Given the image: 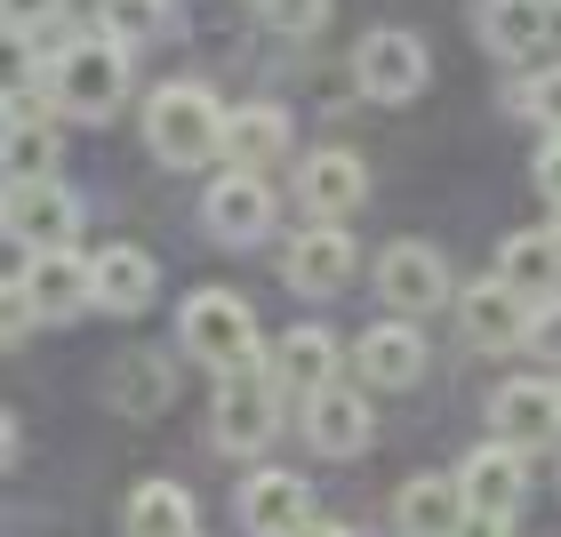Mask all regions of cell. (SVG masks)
I'll use <instances>...</instances> for the list:
<instances>
[{"mask_svg":"<svg viewBox=\"0 0 561 537\" xmlns=\"http://www.w3.org/2000/svg\"><path fill=\"white\" fill-rule=\"evenodd\" d=\"M145 145H152V161H161V169H201V161H217V152H225V113H217V96L201 89V81L152 89V105H145Z\"/></svg>","mask_w":561,"mask_h":537,"instance_id":"1","label":"cell"},{"mask_svg":"<svg viewBox=\"0 0 561 537\" xmlns=\"http://www.w3.org/2000/svg\"><path fill=\"white\" fill-rule=\"evenodd\" d=\"M41 81H48V96H57V113H72V121H105L121 96H129V48L121 41H105V33H81V41H65L57 57L41 65Z\"/></svg>","mask_w":561,"mask_h":537,"instance_id":"2","label":"cell"},{"mask_svg":"<svg viewBox=\"0 0 561 537\" xmlns=\"http://www.w3.org/2000/svg\"><path fill=\"white\" fill-rule=\"evenodd\" d=\"M176 345H185L193 362H209L217 377L257 369V313H249V297H233V289H193L185 313H176Z\"/></svg>","mask_w":561,"mask_h":537,"instance_id":"3","label":"cell"},{"mask_svg":"<svg viewBox=\"0 0 561 537\" xmlns=\"http://www.w3.org/2000/svg\"><path fill=\"white\" fill-rule=\"evenodd\" d=\"M273 425H280V386H273V369H225L217 377V393H209V442L225 457H257L273 442Z\"/></svg>","mask_w":561,"mask_h":537,"instance_id":"4","label":"cell"},{"mask_svg":"<svg viewBox=\"0 0 561 537\" xmlns=\"http://www.w3.org/2000/svg\"><path fill=\"white\" fill-rule=\"evenodd\" d=\"M457 490H466L473 522L505 529V522L522 514V498H529V457H522L514 442H481V449L457 457Z\"/></svg>","mask_w":561,"mask_h":537,"instance_id":"5","label":"cell"},{"mask_svg":"<svg viewBox=\"0 0 561 537\" xmlns=\"http://www.w3.org/2000/svg\"><path fill=\"white\" fill-rule=\"evenodd\" d=\"M425 72H433L425 65V41L417 33H393V24L353 48V89H362L369 105H410V96L425 89Z\"/></svg>","mask_w":561,"mask_h":537,"instance_id":"6","label":"cell"},{"mask_svg":"<svg viewBox=\"0 0 561 537\" xmlns=\"http://www.w3.org/2000/svg\"><path fill=\"white\" fill-rule=\"evenodd\" d=\"M529 321H538V305L522 289H505V281H473L466 297H457V329H466L473 353H522L529 345Z\"/></svg>","mask_w":561,"mask_h":537,"instance_id":"7","label":"cell"},{"mask_svg":"<svg viewBox=\"0 0 561 537\" xmlns=\"http://www.w3.org/2000/svg\"><path fill=\"white\" fill-rule=\"evenodd\" d=\"M24 305H33V321H72L96 305V258H72V249H41V258H24L16 273Z\"/></svg>","mask_w":561,"mask_h":537,"instance_id":"8","label":"cell"},{"mask_svg":"<svg viewBox=\"0 0 561 537\" xmlns=\"http://www.w3.org/2000/svg\"><path fill=\"white\" fill-rule=\"evenodd\" d=\"M297 201H305V217H313V225H345V217L369 201V169H362V152H345V145L305 152V161H297Z\"/></svg>","mask_w":561,"mask_h":537,"instance_id":"9","label":"cell"},{"mask_svg":"<svg viewBox=\"0 0 561 537\" xmlns=\"http://www.w3.org/2000/svg\"><path fill=\"white\" fill-rule=\"evenodd\" d=\"M0 225H9L16 241H33V258H41V249H72V233H81V201H72L57 176H33V185H9Z\"/></svg>","mask_w":561,"mask_h":537,"instance_id":"10","label":"cell"},{"mask_svg":"<svg viewBox=\"0 0 561 537\" xmlns=\"http://www.w3.org/2000/svg\"><path fill=\"white\" fill-rule=\"evenodd\" d=\"M377 297H386L401 321H417V313H433V305H449V265H442V249L393 241L386 258H377Z\"/></svg>","mask_w":561,"mask_h":537,"instance_id":"11","label":"cell"},{"mask_svg":"<svg viewBox=\"0 0 561 537\" xmlns=\"http://www.w3.org/2000/svg\"><path fill=\"white\" fill-rule=\"evenodd\" d=\"M490 425H497V442H514L522 457L546 449L561 433V386L553 377H505V386L490 393Z\"/></svg>","mask_w":561,"mask_h":537,"instance_id":"12","label":"cell"},{"mask_svg":"<svg viewBox=\"0 0 561 537\" xmlns=\"http://www.w3.org/2000/svg\"><path fill=\"white\" fill-rule=\"evenodd\" d=\"M201 225L225 241V249H257L273 233V193H265V176H249V169H225L209 201H201Z\"/></svg>","mask_w":561,"mask_h":537,"instance_id":"13","label":"cell"},{"mask_svg":"<svg viewBox=\"0 0 561 537\" xmlns=\"http://www.w3.org/2000/svg\"><path fill=\"white\" fill-rule=\"evenodd\" d=\"M393 522H401V537H466L473 505L457 490V473H410L393 490Z\"/></svg>","mask_w":561,"mask_h":537,"instance_id":"14","label":"cell"},{"mask_svg":"<svg viewBox=\"0 0 561 537\" xmlns=\"http://www.w3.org/2000/svg\"><path fill=\"white\" fill-rule=\"evenodd\" d=\"M280 281H289L297 297H337L353 281V233L345 225H313V233H297L280 249Z\"/></svg>","mask_w":561,"mask_h":537,"instance_id":"15","label":"cell"},{"mask_svg":"<svg viewBox=\"0 0 561 537\" xmlns=\"http://www.w3.org/2000/svg\"><path fill=\"white\" fill-rule=\"evenodd\" d=\"M369 433H377V418H369V401L345 386H321V393H305V442H313L321 457H362L369 449Z\"/></svg>","mask_w":561,"mask_h":537,"instance_id":"16","label":"cell"},{"mask_svg":"<svg viewBox=\"0 0 561 537\" xmlns=\"http://www.w3.org/2000/svg\"><path fill=\"white\" fill-rule=\"evenodd\" d=\"M305 522H313V490H305L297 473L265 466V473L241 481V529L249 537H297Z\"/></svg>","mask_w":561,"mask_h":537,"instance_id":"17","label":"cell"},{"mask_svg":"<svg viewBox=\"0 0 561 537\" xmlns=\"http://www.w3.org/2000/svg\"><path fill=\"white\" fill-rule=\"evenodd\" d=\"M353 369H362V386H377V393H410L425 377V338L410 321H377L369 338L353 345Z\"/></svg>","mask_w":561,"mask_h":537,"instance_id":"18","label":"cell"},{"mask_svg":"<svg viewBox=\"0 0 561 537\" xmlns=\"http://www.w3.org/2000/svg\"><path fill=\"white\" fill-rule=\"evenodd\" d=\"M0 161H9V185H33V176L57 169V129L41 121V105L24 89H9V129H0Z\"/></svg>","mask_w":561,"mask_h":537,"instance_id":"19","label":"cell"},{"mask_svg":"<svg viewBox=\"0 0 561 537\" xmlns=\"http://www.w3.org/2000/svg\"><path fill=\"white\" fill-rule=\"evenodd\" d=\"M273 386L280 393H321V386H337V338H329V329H289V338L273 345Z\"/></svg>","mask_w":561,"mask_h":537,"instance_id":"20","label":"cell"},{"mask_svg":"<svg viewBox=\"0 0 561 537\" xmlns=\"http://www.w3.org/2000/svg\"><path fill=\"white\" fill-rule=\"evenodd\" d=\"M289 152V113L280 105H233L225 113V169H273Z\"/></svg>","mask_w":561,"mask_h":537,"instance_id":"21","label":"cell"},{"mask_svg":"<svg viewBox=\"0 0 561 537\" xmlns=\"http://www.w3.org/2000/svg\"><path fill=\"white\" fill-rule=\"evenodd\" d=\"M497 281H505V289H522L529 305H546L553 281H561L553 233H505V241H497Z\"/></svg>","mask_w":561,"mask_h":537,"instance_id":"22","label":"cell"},{"mask_svg":"<svg viewBox=\"0 0 561 537\" xmlns=\"http://www.w3.org/2000/svg\"><path fill=\"white\" fill-rule=\"evenodd\" d=\"M152 258L145 249H129V241H113V249H96V305L105 313H145L152 305Z\"/></svg>","mask_w":561,"mask_h":537,"instance_id":"23","label":"cell"},{"mask_svg":"<svg viewBox=\"0 0 561 537\" xmlns=\"http://www.w3.org/2000/svg\"><path fill=\"white\" fill-rule=\"evenodd\" d=\"M553 0H481V41L497 48V57H529L546 33H553Z\"/></svg>","mask_w":561,"mask_h":537,"instance_id":"24","label":"cell"},{"mask_svg":"<svg viewBox=\"0 0 561 537\" xmlns=\"http://www.w3.org/2000/svg\"><path fill=\"white\" fill-rule=\"evenodd\" d=\"M121 537H193V498L176 481H137L121 505Z\"/></svg>","mask_w":561,"mask_h":537,"instance_id":"25","label":"cell"},{"mask_svg":"<svg viewBox=\"0 0 561 537\" xmlns=\"http://www.w3.org/2000/svg\"><path fill=\"white\" fill-rule=\"evenodd\" d=\"M105 393H113V409H121V418H152V409H169L176 377H169V362H161V353H121Z\"/></svg>","mask_w":561,"mask_h":537,"instance_id":"26","label":"cell"},{"mask_svg":"<svg viewBox=\"0 0 561 537\" xmlns=\"http://www.w3.org/2000/svg\"><path fill=\"white\" fill-rule=\"evenodd\" d=\"M161 24H169V0H96V33L121 41V48H129V41H152Z\"/></svg>","mask_w":561,"mask_h":537,"instance_id":"27","label":"cell"},{"mask_svg":"<svg viewBox=\"0 0 561 537\" xmlns=\"http://www.w3.org/2000/svg\"><path fill=\"white\" fill-rule=\"evenodd\" d=\"M257 16L273 24L280 41H305V33H321V24H329V0H257Z\"/></svg>","mask_w":561,"mask_h":537,"instance_id":"28","label":"cell"},{"mask_svg":"<svg viewBox=\"0 0 561 537\" xmlns=\"http://www.w3.org/2000/svg\"><path fill=\"white\" fill-rule=\"evenodd\" d=\"M522 113H529V121H538V129H546V137H561V65H546V72H538V81H529V89H522Z\"/></svg>","mask_w":561,"mask_h":537,"instance_id":"29","label":"cell"},{"mask_svg":"<svg viewBox=\"0 0 561 537\" xmlns=\"http://www.w3.org/2000/svg\"><path fill=\"white\" fill-rule=\"evenodd\" d=\"M529 353H538V362H561V297L538 305V321H529Z\"/></svg>","mask_w":561,"mask_h":537,"instance_id":"30","label":"cell"},{"mask_svg":"<svg viewBox=\"0 0 561 537\" xmlns=\"http://www.w3.org/2000/svg\"><path fill=\"white\" fill-rule=\"evenodd\" d=\"M48 16H57V0H0V24H9V41H24V33H41Z\"/></svg>","mask_w":561,"mask_h":537,"instance_id":"31","label":"cell"},{"mask_svg":"<svg viewBox=\"0 0 561 537\" xmlns=\"http://www.w3.org/2000/svg\"><path fill=\"white\" fill-rule=\"evenodd\" d=\"M529 169H538V193H546L553 209H561V137H546V145H538V161H529Z\"/></svg>","mask_w":561,"mask_h":537,"instance_id":"32","label":"cell"},{"mask_svg":"<svg viewBox=\"0 0 561 537\" xmlns=\"http://www.w3.org/2000/svg\"><path fill=\"white\" fill-rule=\"evenodd\" d=\"M297 537H353V529H345V522H305Z\"/></svg>","mask_w":561,"mask_h":537,"instance_id":"33","label":"cell"},{"mask_svg":"<svg viewBox=\"0 0 561 537\" xmlns=\"http://www.w3.org/2000/svg\"><path fill=\"white\" fill-rule=\"evenodd\" d=\"M466 537H505V529H490V522H473V529H466Z\"/></svg>","mask_w":561,"mask_h":537,"instance_id":"34","label":"cell"},{"mask_svg":"<svg viewBox=\"0 0 561 537\" xmlns=\"http://www.w3.org/2000/svg\"><path fill=\"white\" fill-rule=\"evenodd\" d=\"M546 233H553V249H561V209H553V225H546Z\"/></svg>","mask_w":561,"mask_h":537,"instance_id":"35","label":"cell"},{"mask_svg":"<svg viewBox=\"0 0 561 537\" xmlns=\"http://www.w3.org/2000/svg\"><path fill=\"white\" fill-rule=\"evenodd\" d=\"M553 9H561V0H553Z\"/></svg>","mask_w":561,"mask_h":537,"instance_id":"36","label":"cell"}]
</instances>
